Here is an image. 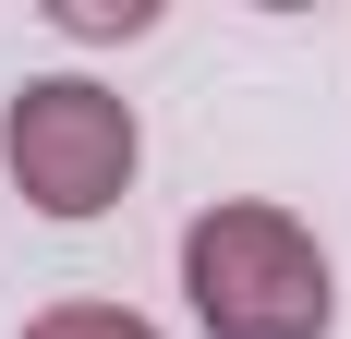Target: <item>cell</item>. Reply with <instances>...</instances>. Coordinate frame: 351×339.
I'll use <instances>...</instances> for the list:
<instances>
[{
  "mask_svg": "<svg viewBox=\"0 0 351 339\" xmlns=\"http://www.w3.org/2000/svg\"><path fill=\"white\" fill-rule=\"evenodd\" d=\"M182 303L206 339H327L339 279H327V242L291 206L230 194V206L182 218Z\"/></svg>",
  "mask_w": 351,
  "mask_h": 339,
  "instance_id": "1",
  "label": "cell"
},
{
  "mask_svg": "<svg viewBox=\"0 0 351 339\" xmlns=\"http://www.w3.org/2000/svg\"><path fill=\"white\" fill-rule=\"evenodd\" d=\"M0 158H12V194L36 218H109V206L134 194L145 134H134V97L121 85H97V73H36L0 109Z\"/></svg>",
  "mask_w": 351,
  "mask_h": 339,
  "instance_id": "2",
  "label": "cell"
},
{
  "mask_svg": "<svg viewBox=\"0 0 351 339\" xmlns=\"http://www.w3.org/2000/svg\"><path fill=\"white\" fill-rule=\"evenodd\" d=\"M25 339H158L134 303H49V315H25Z\"/></svg>",
  "mask_w": 351,
  "mask_h": 339,
  "instance_id": "3",
  "label": "cell"
},
{
  "mask_svg": "<svg viewBox=\"0 0 351 339\" xmlns=\"http://www.w3.org/2000/svg\"><path fill=\"white\" fill-rule=\"evenodd\" d=\"M49 25H61V36H145L158 0H49Z\"/></svg>",
  "mask_w": 351,
  "mask_h": 339,
  "instance_id": "4",
  "label": "cell"
}]
</instances>
